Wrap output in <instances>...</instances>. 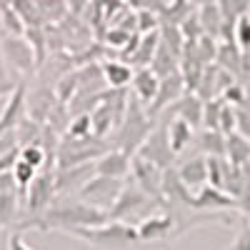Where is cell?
Listing matches in <instances>:
<instances>
[{
  "instance_id": "obj_1",
  "label": "cell",
  "mask_w": 250,
  "mask_h": 250,
  "mask_svg": "<svg viewBox=\"0 0 250 250\" xmlns=\"http://www.w3.org/2000/svg\"><path fill=\"white\" fill-rule=\"evenodd\" d=\"M68 233L98 250H148V243L138 235V228L120 220H108L95 228H73Z\"/></svg>"
},
{
  "instance_id": "obj_2",
  "label": "cell",
  "mask_w": 250,
  "mask_h": 250,
  "mask_svg": "<svg viewBox=\"0 0 250 250\" xmlns=\"http://www.w3.org/2000/svg\"><path fill=\"white\" fill-rule=\"evenodd\" d=\"M110 218L105 210L93 208L88 203H60L55 208H50L48 213H43V220H35L33 225H38L40 230L48 228H58V230H73V228H95V225H105Z\"/></svg>"
},
{
  "instance_id": "obj_3",
  "label": "cell",
  "mask_w": 250,
  "mask_h": 250,
  "mask_svg": "<svg viewBox=\"0 0 250 250\" xmlns=\"http://www.w3.org/2000/svg\"><path fill=\"white\" fill-rule=\"evenodd\" d=\"M120 190H123V183L118 178H108V175H93L85 185L78 190V198L83 203H88L93 208H100V210H110L115 205V200L120 198Z\"/></svg>"
},
{
  "instance_id": "obj_4",
  "label": "cell",
  "mask_w": 250,
  "mask_h": 250,
  "mask_svg": "<svg viewBox=\"0 0 250 250\" xmlns=\"http://www.w3.org/2000/svg\"><path fill=\"white\" fill-rule=\"evenodd\" d=\"M153 208H155V198H150L145 190H140V188H123L120 198L108 210V218L120 220V223H125L130 215L148 218V215H153V213H148V210H153Z\"/></svg>"
},
{
  "instance_id": "obj_5",
  "label": "cell",
  "mask_w": 250,
  "mask_h": 250,
  "mask_svg": "<svg viewBox=\"0 0 250 250\" xmlns=\"http://www.w3.org/2000/svg\"><path fill=\"white\" fill-rule=\"evenodd\" d=\"M140 158H145L148 163L158 165V168H170V163L175 158L173 148H170V140H168V128L153 133L148 140L140 145Z\"/></svg>"
},
{
  "instance_id": "obj_6",
  "label": "cell",
  "mask_w": 250,
  "mask_h": 250,
  "mask_svg": "<svg viewBox=\"0 0 250 250\" xmlns=\"http://www.w3.org/2000/svg\"><path fill=\"white\" fill-rule=\"evenodd\" d=\"M133 170H135V180H138L140 190H145L150 198H160V193H163V175L165 173H160L158 165H153V163H148L145 158L138 155L133 160Z\"/></svg>"
},
{
  "instance_id": "obj_7",
  "label": "cell",
  "mask_w": 250,
  "mask_h": 250,
  "mask_svg": "<svg viewBox=\"0 0 250 250\" xmlns=\"http://www.w3.org/2000/svg\"><path fill=\"white\" fill-rule=\"evenodd\" d=\"M55 195V178L53 175H35L33 183L28 185V203H30V213H45V208L53 203Z\"/></svg>"
},
{
  "instance_id": "obj_8",
  "label": "cell",
  "mask_w": 250,
  "mask_h": 250,
  "mask_svg": "<svg viewBox=\"0 0 250 250\" xmlns=\"http://www.w3.org/2000/svg\"><path fill=\"white\" fill-rule=\"evenodd\" d=\"M238 200L233 195H228L220 188H213V185H205L198 190V195H193L190 200V208H198V210H230L235 208Z\"/></svg>"
},
{
  "instance_id": "obj_9",
  "label": "cell",
  "mask_w": 250,
  "mask_h": 250,
  "mask_svg": "<svg viewBox=\"0 0 250 250\" xmlns=\"http://www.w3.org/2000/svg\"><path fill=\"white\" fill-rule=\"evenodd\" d=\"M130 165H133V160H130V155L125 150H110V153H105L95 163V173L120 180V178H125L130 173Z\"/></svg>"
},
{
  "instance_id": "obj_10",
  "label": "cell",
  "mask_w": 250,
  "mask_h": 250,
  "mask_svg": "<svg viewBox=\"0 0 250 250\" xmlns=\"http://www.w3.org/2000/svg\"><path fill=\"white\" fill-rule=\"evenodd\" d=\"M185 90V78L180 73H170L160 80V88H158V95L150 105V113L160 110V108H168L170 103H175L180 98V93Z\"/></svg>"
},
{
  "instance_id": "obj_11",
  "label": "cell",
  "mask_w": 250,
  "mask_h": 250,
  "mask_svg": "<svg viewBox=\"0 0 250 250\" xmlns=\"http://www.w3.org/2000/svg\"><path fill=\"white\" fill-rule=\"evenodd\" d=\"M173 223L175 218L170 213H153L148 218H143L138 223V235L145 240V243H150L155 238H163V235H168L173 230Z\"/></svg>"
},
{
  "instance_id": "obj_12",
  "label": "cell",
  "mask_w": 250,
  "mask_h": 250,
  "mask_svg": "<svg viewBox=\"0 0 250 250\" xmlns=\"http://www.w3.org/2000/svg\"><path fill=\"white\" fill-rule=\"evenodd\" d=\"M180 183L188 188V190H200L208 183V158H193L180 165L178 170Z\"/></svg>"
},
{
  "instance_id": "obj_13",
  "label": "cell",
  "mask_w": 250,
  "mask_h": 250,
  "mask_svg": "<svg viewBox=\"0 0 250 250\" xmlns=\"http://www.w3.org/2000/svg\"><path fill=\"white\" fill-rule=\"evenodd\" d=\"M195 128L188 120H183V118H178V115H173V120L168 123V140H170V148H173V153L178 155V153H183L188 145L193 143V138H195V133H193Z\"/></svg>"
},
{
  "instance_id": "obj_14",
  "label": "cell",
  "mask_w": 250,
  "mask_h": 250,
  "mask_svg": "<svg viewBox=\"0 0 250 250\" xmlns=\"http://www.w3.org/2000/svg\"><path fill=\"white\" fill-rule=\"evenodd\" d=\"M203 108H205V103L198 95H183L178 103H173V115L188 120L195 128V125L203 123Z\"/></svg>"
},
{
  "instance_id": "obj_15",
  "label": "cell",
  "mask_w": 250,
  "mask_h": 250,
  "mask_svg": "<svg viewBox=\"0 0 250 250\" xmlns=\"http://www.w3.org/2000/svg\"><path fill=\"white\" fill-rule=\"evenodd\" d=\"M225 155L230 158L233 165H248L250 163V138L240 135V133H230L225 135Z\"/></svg>"
},
{
  "instance_id": "obj_16",
  "label": "cell",
  "mask_w": 250,
  "mask_h": 250,
  "mask_svg": "<svg viewBox=\"0 0 250 250\" xmlns=\"http://www.w3.org/2000/svg\"><path fill=\"white\" fill-rule=\"evenodd\" d=\"M3 48H5L8 58L15 62L20 70H28V68L33 65V50H30V45L25 43V40H20V38H15V35H13V38H5Z\"/></svg>"
},
{
  "instance_id": "obj_17",
  "label": "cell",
  "mask_w": 250,
  "mask_h": 250,
  "mask_svg": "<svg viewBox=\"0 0 250 250\" xmlns=\"http://www.w3.org/2000/svg\"><path fill=\"white\" fill-rule=\"evenodd\" d=\"M133 85H135V93L140 100H155L158 95V88H160V80L155 75V70H148V68H143L133 75Z\"/></svg>"
},
{
  "instance_id": "obj_18",
  "label": "cell",
  "mask_w": 250,
  "mask_h": 250,
  "mask_svg": "<svg viewBox=\"0 0 250 250\" xmlns=\"http://www.w3.org/2000/svg\"><path fill=\"white\" fill-rule=\"evenodd\" d=\"M103 75H105V80L110 83L113 88H123L128 85V83H133V70L130 65H125V62H118V60H110L103 65Z\"/></svg>"
},
{
  "instance_id": "obj_19",
  "label": "cell",
  "mask_w": 250,
  "mask_h": 250,
  "mask_svg": "<svg viewBox=\"0 0 250 250\" xmlns=\"http://www.w3.org/2000/svg\"><path fill=\"white\" fill-rule=\"evenodd\" d=\"M200 28L205 30V35L215 38L223 30V10L215 3H205L203 13H200Z\"/></svg>"
},
{
  "instance_id": "obj_20",
  "label": "cell",
  "mask_w": 250,
  "mask_h": 250,
  "mask_svg": "<svg viewBox=\"0 0 250 250\" xmlns=\"http://www.w3.org/2000/svg\"><path fill=\"white\" fill-rule=\"evenodd\" d=\"M198 148H200V153L225 158V135L220 130H208L205 128V133L198 135Z\"/></svg>"
},
{
  "instance_id": "obj_21",
  "label": "cell",
  "mask_w": 250,
  "mask_h": 250,
  "mask_svg": "<svg viewBox=\"0 0 250 250\" xmlns=\"http://www.w3.org/2000/svg\"><path fill=\"white\" fill-rule=\"evenodd\" d=\"M153 70H155V75H170V73H178L175 70V53L165 45V43H160V50L153 55Z\"/></svg>"
},
{
  "instance_id": "obj_22",
  "label": "cell",
  "mask_w": 250,
  "mask_h": 250,
  "mask_svg": "<svg viewBox=\"0 0 250 250\" xmlns=\"http://www.w3.org/2000/svg\"><path fill=\"white\" fill-rule=\"evenodd\" d=\"M233 43L240 48V53H250V15H248V13H243V15L235 20Z\"/></svg>"
},
{
  "instance_id": "obj_23",
  "label": "cell",
  "mask_w": 250,
  "mask_h": 250,
  "mask_svg": "<svg viewBox=\"0 0 250 250\" xmlns=\"http://www.w3.org/2000/svg\"><path fill=\"white\" fill-rule=\"evenodd\" d=\"M220 108H223V103H218V100H205L203 125H205L208 130H220Z\"/></svg>"
},
{
  "instance_id": "obj_24",
  "label": "cell",
  "mask_w": 250,
  "mask_h": 250,
  "mask_svg": "<svg viewBox=\"0 0 250 250\" xmlns=\"http://www.w3.org/2000/svg\"><path fill=\"white\" fill-rule=\"evenodd\" d=\"M235 133L250 138V98L235 105Z\"/></svg>"
},
{
  "instance_id": "obj_25",
  "label": "cell",
  "mask_w": 250,
  "mask_h": 250,
  "mask_svg": "<svg viewBox=\"0 0 250 250\" xmlns=\"http://www.w3.org/2000/svg\"><path fill=\"white\" fill-rule=\"evenodd\" d=\"M13 175H15V183H18V185L25 190V188L33 183V178H35L38 173H35L33 165H28L25 160H18V163L13 165Z\"/></svg>"
},
{
  "instance_id": "obj_26",
  "label": "cell",
  "mask_w": 250,
  "mask_h": 250,
  "mask_svg": "<svg viewBox=\"0 0 250 250\" xmlns=\"http://www.w3.org/2000/svg\"><path fill=\"white\" fill-rule=\"evenodd\" d=\"M15 218V198L13 193H0V228L13 223Z\"/></svg>"
},
{
  "instance_id": "obj_27",
  "label": "cell",
  "mask_w": 250,
  "mask_h": 250,
  "mask_svg": "<svg viewBox=\"0 0 250 250\" xmlns=\"http://www.w3.org/2000/svg\"><path fill=\"white\" fill-rule=\"evenodd\" d=\"M20 160H25L28 165H33V168L38 170L40 165H43V160H45V150L40 148V145L30 143V145H25V148H23V153H20Z\"/></svg>"
},
{
  "instance_id": "obj_28",
  "label": "cell",
  "mask_w": 250,
  "mask_h": 250,
  "mask_svg": "<svg viewBox=\"0 0 250 250\" xmlns=\"http://www.w3.org/2000/svg\"><path fill=\"white\" fill-rule=\"evenodd\" d=\"M155 43H158V35L150 33L148 38L143 40V45L138 50V55L133 58L135 62H140V65H145V62H153V55H155Z\"/></svg>"
},
{
  "instance_id": "obj_29",
  "label": "cell",
  "mask_w": 250,
  "mask_h": 250,
  "mask_svg": "<svg viewBox=\"0 0 250 250\" xmlns=\"http://www.w3.org/2000/svg\"><path fill=\"white\" fill-rule=\"evenodd\" d=\"M90 125H93V120H90V115H78V120L70 125V138H85L88 133H90Z\"/></svg>"
},
{
  "instance_id": "obj_30",
  "label": "cell",
  "mask_w": 250,
  "mask_h": 250,
  "mask_svg": "<svg viewBox=\"0 0 250 250\" xmlns=\"http://www.w3.org/2000/svg\"><path fill=\"white\" fill-rule=\"evenodd\" d=\"M228 250H250V223H243L240 233L235 235L233 245L228 248Z\"/></svg>"
},
{
  "instance_id": "obj_31",
  "label": "cell",
  "mask_w": 250,
  "mask_h": 250,
  "mask_svg": "<svg viewBox=\"0 0 250 250\" xmlns=\"http://www.w3.org/2000/svg\"><path fill=\"white\" fill-rule=\"evenodd\" d=\"M10 250H33V248H28V245H25V240L15 233V235L10 238Z\"/></svg>"
},
{
  "instance_id": "obj_32",
  "label": "cell",
  "mask_w": 250,
  "mask_h": 250,
  "mask_svg": "<svg viewBox=\"0 0 250 250\" xmlns=\"http://www.w3.org/2000/svg\"><path fill=\"white\" fill-rule=\"evenodd\" d=\"M108 40H110V43H123V40H130V33H125V30H113Z\"/></svg>"
},
{
  "instance_id": "obj_33",
  "label": "cell",
  "mask_w": 250,
  "mask_h": 250,
  "mask_svg": "<svg viewBox=\"0 0 250 250\" xmlns=\"http://www.w3.org/2000/svg\"><path fill=\"white\" fill-rule=\"evenodd\" d=\"M10 85H13V83L8 80V75L3 73V68H0V93H3V90H8Z\"/></svg>"
},
{
  "instance_id": "obj_34",
  "label": "cell",
  "mask_w": 250,
  "mask_h": 250,
  "mask_svg": "<svg viewBox=\"0 0 250 250\" xmlns=\"http://www.w3.org/2000/svg\"><path fill=\"white\" fill-rule=\"evenodd\" d=\"M248 218H250V203H248Z\"/></svg>"
},
{
  "instance_id": "obj_35",
  "label": "cell",
  "mask_w": 250,
  "mask_h": 250,
  "mask_svg": "<svg viewBox=\"0 0 250 250\" xmlns=\"http://www.w3.org/2000/svg\"><path fill=\"white\" fill-rule=\"evenodd\" d=\"M205 3H215V0H205Z\"/></svg>"
}]
</instances>
